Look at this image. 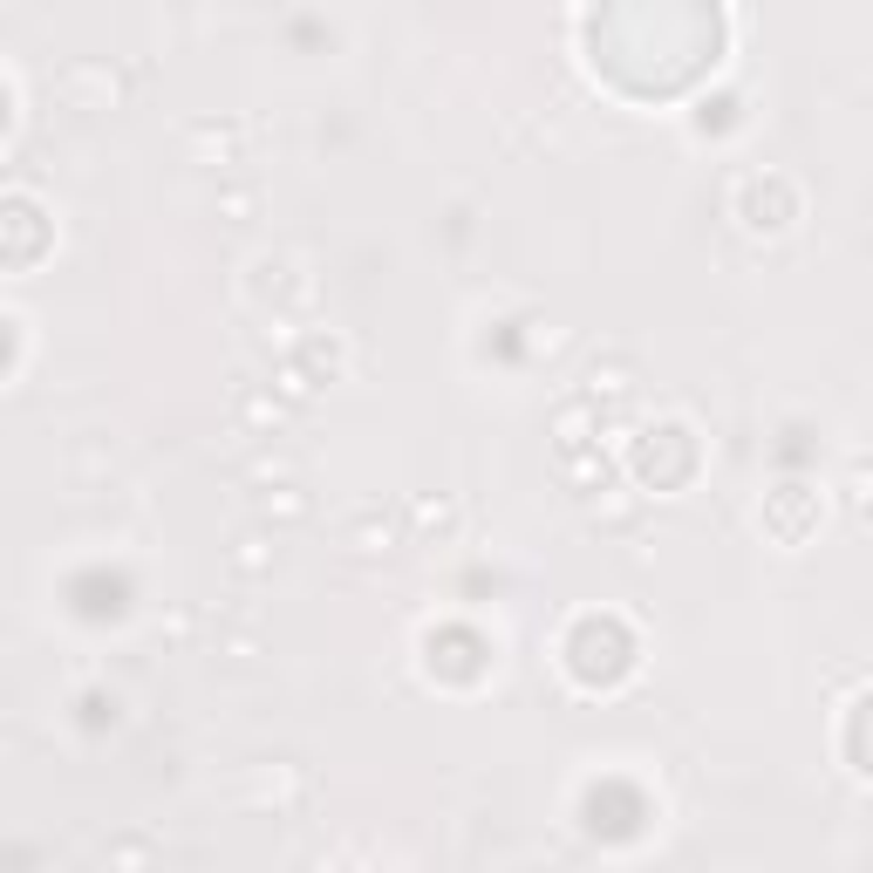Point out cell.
Returning <instances> with one entry per match:
<instances>
[{"label":"cell","mask_w":873,"mask_h":873,"mask_svg":"<svg viewBox=\"0 0 873 873\" xmlns=\"http://www.w3.org/2000/svg\"><path fill=\"white\" fill-rule=\"evenodd\" d=\"M266 512H280V519H307V498L301 492H280V498L266 492Z\"/></svg>","instance_id":"5b68a950"},{"label":"cell","mask_w":873,"mask_h":873,"mask_svg":"<svg viewBox=\"0 0 873 873\" xmlns=\"http://www.w3.org/2000/svg\"><path fill=\"white\" fill-rule=\"evenodd\" d=\"M239 410H246V423H273V430H280V417H287L280 403H260V396H239Z\"/></svg>","instance_id":"277c9868"},{"label":"cell","mask_w":873,"mask_h":873,"mask_svg":"<svg viewBox=\"0 0 873 873\" xmlns=\"http://www.w3.org/2000/svg\"><path fill=\"white\" fill-rule=\"evenodd\" d=\"M219 212H226V219H253V212H260V191H253V185L219 191Z\"/></svg>","instance_id":"7a4b0ae2"},{"label":"cell","mask_w":873,"mask_h":873,"mask_svg":"<svg viewBox=\"0 0 873 873\" xmlns=\"http://www.w3.org/2000/svg\"><path fill=\"white\" fill-rule=\"evenodd\" d=\"M273 560H280V546H273V539H260V532H246V539H239V553H232V567H239V573H260V567H273Z\"/></svg>","instance_id":"6da1fadb"},{"label":"cell","mask_w":873,"mask_h":873,"mask_svg":"<svg viewBox=\"0 0 873 873\" xmlns=\"http://www.w3.org/2000/svg\"><path fill=\"white\" fill-rule=\"evenodd\" d=\"M307 389H314V382L301 376V362H287V369H280V396H287V403H307Z\"/></svg>","instance_id":"3957f363"}]
</instances>
